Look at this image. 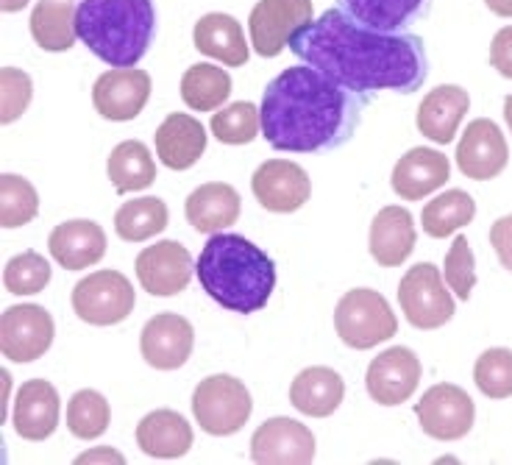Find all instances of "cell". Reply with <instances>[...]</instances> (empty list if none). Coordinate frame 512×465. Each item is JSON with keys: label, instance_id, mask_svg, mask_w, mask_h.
Wrapping results in <instances>:
<instances>
[{"label": "cell", "instance_id": "1", "mask_svg": "<svg viewBox=\"0 0 512 465\" xmlns=\"http://www.w3.org/2000/svg\"><path fill=\"white\" fill-rule=\"evenodd\" d=\"M290 51L365 101L384 90L412 95L429 76L421 37L359 26L343 9H329L301 28L290 39Z\"/></svg>", "mask_w": 512, "mask_h": 465}, {"label": "cell", "instance_id": "2", "mask_svg": "<svg viewBox=\"0 0 512 465\" xmlns=\"http://www.w3.org/2000/svg\"><path fill=\"white\" fill-rule=\"evenodd\" d=\"M365 98L346 90L318 67H287L262 92V137L287 154H318L346 145Z\"/></svg>", "mask_w": 512, "mask_h": 465}, {"label": "cell", "instance_id": "3", "mask_svg": "<svg viewBox=\"0 0 512 465\" xmlns=\"http://www.w3.org/2000/svg\"><path fill=\"white\" fill-rule=\"evenodd\" d=\"M195 273L206 296L240 315L262 310L276 290V262L240 234H209Z\"/></svg>", "mask_w": 512, "mask_h": 465}, {"label": "cell", "instance_id": "4", "mask_svg": "<svg viewBox=\"0 0 512 465\" xmlns=\"http://www.w3.org/2000/svg\"><path fill=\"white\" fill-rule=\"evenodd\" d=\"M76 31L101 62L134 67L156 37L154 0H81Z\"/></svg>", "mask_w": 512, "mask_h": 465}, {"label": "cell", "instance_id": "5", "mask_svg": "<svg viewBox=\"0 0 512 465\" xmlns=\"http://www.w3.org/2000/svg\"><path fill=\"white\" fill-rule=\"evenodd\" d=\"M334 329L348 349L368 351L396 335L398 318L379 290L354 287L334 307Z\"/></svg>", "mask_w": 512, "mask_h": 465}, {"label": "cell", "instance_id": "6", "mask_svg": "<svg viewBox=\"0 0 512 465\" xmlns=\"http://www.w3.org/2000/svg\"><path fill=\"white\" fill-rule=\"evenodd\" d=\"M251 410H254L251 393L237 376L231 374L206 376L192 393L195 424L204 429L206 435H215V438L240 432L248 424Z\"/></svg>", "mask_w": 512, "mask_h": 465}, {"label": "cell", "instance_id": "7", "mask_svg": "<svg viewBox=\"0 0 512 465\" xmlns=\"http://www.w3.org/2000/svg\"><path fill=\"white\" fill-rule=\"evenodd\" d=\"M398 304L410 326L423 332L440 329L454 318V296L448 293L440 268L432 262H418L404 273L398 285Z\"/></svg>", "mask_w": 512, "mask_h": 465}, {"label": "cell", "instance_id": "8", "mask_svg": "<svg viewBox=\"0 0 512 465\" xmlns=\"http://www.w3.org/2000/svg\"><path fill=\"white\" fill-rule=\"evenodd\" d=\"M70 301H73V312L84 323L115 326L131 315L137 296H134L131 282L120 271H98L84 276L73 287Z\"/></svg>", "mask_w": 512, "mask_h": 465}, {"label": "cell", "instance_id": "9", "mask_svg": "<svg viewBox=\"0 0 512 465\" xmlns=\"http://www.w3.org/2000/svg\"><path fill=\"white\" fill-rule=\"evenodd\" d=\"M312 14V0H259L248 17L254 51L262 59L279 56L284 48H290V39L312 23Z\"/></svg>", "mask_w": 512, "mask_h": 465}, {"label": "cell", "instance_id": "10", "mask_svg": "<svg viewBox=\"0 0 512 465\" xmlns=\"http://www.w3.org/2000/svg\"><path fill=\"white\" fill-rule=\"evenodd\" d=\"M56 337L51 312L39 304H17L0 315V354L12 362H34L45 357Z\"/></svg>", "mask_w": 512, "mask_h": 465}, {"label": "cell", "instance_id": "11", "mask_svg": "<svg viewBox=\"0 0 512 465\" xmlns=\"http://www.w3.org/2000/svg\"><path fill=\"white\" fill-rule=\"evenodd\" d=\"M415 415L429 438L451 443L474 429L476 404L460 385L440 382L423 393V399L415 404Z\"/></svg>", "mask_w": 512, "mask_h": 465}, {"label": "cell", "instance_id": "12", "mask_svg": "<svg viewBox=\"0 0 512 465\" xmlns=\"http://www.w3.org/2000/svg\"><path fill=\"white\" fill-rule=\"evenodd\" d=\"M421 360L418 354L404 346L376 354L365 374V388L376 404L382 407H398L412 399V393L421 385Z\"/></svg>", "mask_w": 512, "mask_h": 465}, {"label": "cell", "instance_id": "13", "mask_svg": "<svg viewBox=\"0 0 512 465\" xmlns=\"http://www.w3.org/2000/svg\"><path fill=\"white\" fill-rule=\"evenodd\" d=\"M251 190H254L256 201L268 212L290 215L309 201L312 181H309L307 170L290 159H268L251 176Z\"/></svg>", "mask_w": 512, "mask_h": 465}, {"label": "cell", "instance_id": "14", "mask_svg": "<svg viewBox=\"0 0 512 465\" xmlns=\"http://www.w3.org/2000/svg\"><path fill=\"white\" fill-rule=\"evenodd\" d=\"M192 257L190 248L181 246L176 240H159L154 246L140 251V257L134 262V271L145 293L151 296H179L181 290H187L192 279Z\"/></svg>", "mask_w": 512, "mask_h": 465}, {"label": "cell", "instance_id": "15", "mask_svg": "<svg viewBox=\"0 0 512 465\" xmlns=\"http://www.w3.org/2000/svg\"><path fill=\"white\" fill-rule=\"evenodd\" d=\"M151 98V76L140 67H112L92 87V104L106 120L126 123L140 115Z\"/></svg>", "mask_w": 512, "mask_h": 465}, {"label": "cell", "instance_id": "16", "mask_svg": "<svg viewBox=\"0 0 512 465\" xmlns=\"http://www.w3.org/2000/svg\"><path fill=\"white\" fill-rule=\"evenodd\" d=\"M251 460L259 465H307L315 460V435L295 418H270L251 438Z\"/></svg>", "mask_w": 512, "mask_h": 465}, {"label": "cell", "instance_id": "17", "mask_svg": "<svg viewBox=\"0 0 512 465\" xmlns=\"http://www.w3.org/2000/svg\"><path fill=\"white\" fill-rule=\"evenodd\" d=\"M507 162H510V148L499 126L487 117L468 123V129L462 131L457 143V168L462 176L490 181L507 168Z\"/></svg>", "mask_w": 512, "mask_h": 465}, {"label": "cell", "instance_id": "18", "mask_svg": "<svg viewBox=\"0 0 512 465\" xmlns=\"http://www.w3.org/2000/svg\"><path fill=\"white\" fill-rule=\"evenodd\" d=\"M195 346L192 323L176 312H159L142 326L140 351L156 371H176L190 360Z\"/></svg>", "mask_w": 512, "mask_h": 465}, {"label": "cell", "instance_id": "19", "mask_svg": "<svg viewBox=\"0 0 512 465\" xmlns=\"http://www.w3.org/2000/svg\"><path fill=\"white\" fill-rule=\"evenodd\" d=\"M59 390L48 379H31L17 390L12 424L23 440H48L59 427Z\"/></svg>", "mask_w": 512, "mask_h": 465}, {"label": "cell", "instance_id": "20", "mask_svg": "<svg viewBox=\"0 0 512 465\" xmlns=\"http://www.w3.org/2000/svg\"><path fill=\"white\" fill-rule=\"evenodd\" d=\"M451 176V162L435 148H412L401 156L393 168L390 184L393 193L404 201H423L426 195L440 190Z\"/></svg>", "mask_w": 512, "mask_h": 465}, {"label": "cell", "instance_id": "21", "mask_svg": "<svg viewBox=\"0 0 512 465\" xmlns=\"http://www.w3.org/2000/svg\"><path fill=\"white\" fill-rule=\"evenodd\" d=\"M48 251L64 271H84L106 257V234L95 220H67L51 232Z\"/></svg>", "mask_w": 512, "mask_h": 465}, {"label": "cell", "instance_id": "22", "mask_svg": "<svg viewBox=\"0 0 512 465\" xmlns=\"http://www.w3.org/2000/svg\"><path fill=\"white\" fill-rule=\"evenodd\" d=\"M468 109H471L468 92L457 84H440L418 106V131L437 145L454 143Z\"/></svg>", "mask_w": 512, "mask_h": 465}, {"label": "cell", "instance_id": "23", "mask_svg": "<svg viewBox=\"0 0 512 465\" xmlns=\"http://www.w3.org/2000/svg\"><path fill=\"white\" fill-rule=\"evenodd\" d=\"M243 212V201L237 190L226 181H206L198 190H192L184 215L192 223V229L201 234H218L237 223Z\"/></svg>", "mask_w": 512, "mask_h": 465}, {"label": "cell", "instance_id": "24", "mask_svg": "<svg viewBox=\"0 0 512 465\" xmlns=\"http://www.w3.org/2000/svg\"><path fill=\"white\" fill-rule=\"evenodd\" d=\"M156 156L162 159V165L170 170L192 168L206 151V129L201 120L173 112L162 120V126L156 129Z\"/></svg>", "mask_w": 512, "mask_h": 465}, {"label": "cell", "instance_id": "25", "mask_svg": "<svg viewBox=\"0 0 512 465\" xmlns=\"http://www.w3.org/2000/svg\"><path fill=\"white\" fill-rule=\"evenodd\" d=\"M415 220L404 207H384L371 223V257L382 268H398L415 251Z\"/></svg>", "mask_w": 512, "mask_h": 465}, {"label": "cell", "instance_id": "26", "mask_svg": "<svg viewBox=\"0 0 512 465\" xmlns=\"http://www.w3.org/2000/svg\"><path fill=\"white\" fill-rule=\"evenodd\" d=\"M343 399H346V382L326 365L304 368L290 385V404L309 418H326L337 413Z\"/></svg>", "mask_w": 512, "mask_h": 465}, {"label": "cell", "instance_id": "27", "mask_svg": "<svg viewBox=\"0 0 512 465\" xmlns=\"http://www.w3.org/2000/svg\"><path fill=\"white\" fill-rule=\"evenodd\" d=\"M190 421L176 410H154L137 424V446L156 460H179L192 449Z\"/></svg>", "mask_w": 512, "mask_h": 465}, {"label": "cell", "instance_id": "28", "mask_svg": "<svg viewBox=\"0 0 512 465\" xmlns=\"http://www.w3.org/2000/svg\"><path fill=\"white\" fill-rule=\"evenodd\" d=\"M192 42L195 48L209 56V59H218L226 67H243L248 62V42H245L243 26L231 17V14L212 12L204 14L195 31H192Z\"/></svg>", "mask_w": 512, "mask_h": 465}, {"label": "cell", "instance_id": "29", "mask_svg": "<svg viewBox=\"0 0 512 465\" xmlns=\"http://www.w3.org/2000/svg\"><path fill=\"white\" fill-rule=\"evenodd\" d=\"M429 0H340V9L351 14L359 26L401 34L404 28L426 14Z\"/></svg>", "mask_w": 512, "mask_h": 465}, {"label": "cell", "instance_id": "30", "mask_svg": "<svg viewBox=\"0 0 512 465\" xmlns=\"http://www.w3.org/2000/svg\"><path fill=\"white\" fill-rule=\"evenodd\" d=\"M28 23L31 37L42 51L64 53L76 45V6L67 0H39Z\"/></svg>", "mask_w": 512, "mask_h": 465}, {"label": "cell", "instance_id": "31", "mask_svg": "<svg viewBox=\"0 0 512 465\" xmlns=\"http://www.w3.org/2000/svg\"><path fill=\"white\" fill-rule=\"evenodd\" d=\"M106 173L120 195L140 193L156 181L154 156L140 140H126V143L115 145V151L109 154Z\"/></svg>", "mask_w": 512, "mask_h": 465}, {"label": "cell", "instance_id": "32", "mask_svg": "<svg viewBox=\"0 0 512 465\" xmlns=\"http://www.w3.org/2000/svg\"><path fill=\"white\" fill-rule=\"evenodd\" d=\"M231 76L223 67L215 65H192L181 76V101L190 106L192 112H215L229 101Z\"/></svg>", "mask_w": 512, "mask_h": 465}, {"label": "cell", "instance_id": "33", "mask_svg": "<svg viewBox=\"0 0 512 465\" xmlns=\"http://www.w3.org/2000/svg\"><path fill=\"white\" fill-rule=\"evenodd\" d=\"M170 223V212L162 198H134L126 201L123 207L115 212V232L120 240L126 243H142L148 237L162 234Z\"/></svg>", "mask_w": 512, "mask_h": 465}, {"label": "cell", "instance_id": "34", "mask_svg": "<svg viewBox=\"0 0 512 465\" xmlns=\"http://www.w3.org/2000/svg\"><path fill=\"white\" fill-rule=\"evenodd\" d=\"M476 215V201L465 190H448L429 201L421 212L423 232L435 240H446L451 234L468 226Z\"/></svg>", "mask_w": 512, "mask_h": 465}, {"label": "cell", "instance_id": "35", "mask_svg": "<svg viewBox=\"0 0 512 465\" xmlns=\"http://www.w3.org/2000/svg\"><path fill=\"white\" fill-rule=\"evenodd\" d=\"M39 215V195L34 184L23 176H0V226L20 229Z\"/></svg>", "mask_w": 512, "mask_h": 465}, {"label": "cell", "instance_id": "36", "mask_svg": "<svg viewBox=\"0 0 512 465\" xmlns=\"http://www.w3.org/2000/svg\"><path fill=\"white\" fill-rule=\"evenodd\" d=\"M112 421V407L98 390H78L67 404V429L78 440L101 438Z\"/></svg>", "mask_w": 512, "mask_h": 465}, {"label": "cell", "instance_id": "37", "mask_svg": "<svg viewBox=\"0 0 512 465\" xmlns=\"http://www.w3.org/2000/svg\"><path fill=\"white\" fill-rule=\"evenodd\" d=\"M259 131H262V115L251 101H237L220 109L218 115H212V137L223 145L254 143Z\"/></svg>", "mask_w": 512, "mask_h": 465}, {"label": "cell", "instance_id": "38", "mask_svg": "<svg viewBox=\"0 0 512 465\" xmlns=\"http://www.w3.org/2000/svg\"><path fill=\"white\" fill-rule=\"evenodd\" d=\"M51 282V265L37 251H23L6 262L3 285L14 296H37Z\"/></svg>", "mask_w": 512, "mask_h": 465}, {"label": "cell", "instance_id": "39", "mask_svg": "<svg viewBox=\"0 0 512 465\" xmlns=\"http://www.w3.org/2000/svg\"><path fill=\"white\" fill-rule=\"evenodd\" d=\"M476 388L487 399H510L512 396V351L487 349L474 365Z\"/></svg>", "mask_w": 512, "mask_h": 465}, {"label": "cell", "instance_id": "40", "mask_svg": "<svg viewBox=\"0 0 512 465\" xmlns=\"http://www.w3.org/2000/svg\"><path fill=\"white\" fill-rule=\"evenodd\" d=\"M443 279H446L448 290H454V296L460 301L471 298V290L476 287V259L465 234H457V240L448 248L446 262H443Z\"/></svg>", "mask_w": 512, "mask_h": 465}, {"label": "cell", "instance_id": "41", "mask_svg": "<svg viewBox=\"0 0 512 465\" xmlns=\"http://www.w3.org/2000/svg\"><path fill=\"white\" fill-rule=\"evenodd\" d=\"M34 98V81L20 67H0V123H14Z\"/></svg>", "mask_w": 512, "mask_h": 465}, {"label": "cell", "instance_id": "42", "mask_svg": "<svg viewBox=\"0 0 512 465\" xmlns=\"http://www.w3.org/2000/svg\"><path fill=\"white\" fill-rule=\"evenodd\" d=\"M490 246L499 257L501 268H507L512 273V215H504L493 223L490 229Z\"/></svg>", "mask_w": 512, "mask_h": 465}, {"label": "cell", "instance_id": "43", "mask_svg": "<svg viewBox=\"0 0 512 465\" xmlns=\"http://www.w3.org/2000/svg\"><path fill=\"white\" fill-rule=\"evenodd\" d=\"M490 65L504 78H512V26H504L490 42Z\"/></svg>", "mask_w": 512, "mask_h": 465}, {"label": "cell", "instance_id": "44", "mask_svg": "<svg viewBox=\"0 0 512 465\" xmlns=\"http://www.w3.org/2000/svg\"><path fill=\"white\" fill-rule=\"evenodd\" d=\"M90 460H112V463H126V457L117 452H87V454H81L76 463H90Z\"/></svg>", "mask_w": 512, "mask_h": 465}, {"label": "cell", "instance_id": "45", "mask_svg": "<svg viewBox=\"0 0 512 465\" xmlns=\"http://www.w3.org/2000/svg\"><path fill=\"white\" fill-rule=\"evenodd\" d=\"M487 9L499 17H512V0H485Z\"/></svg>", "mask_w": 512, "mask_h": 465}, {"label": "cell", "instance_id": "46", "mask_svg": "<svg viewBox=\"0 0 512 465\" xmlns=\"http://www.w3.org/2000/svg\"><path fill=\"white\" fill-rule=\"evenodd\" d=\"M28 6V0H0V9L3 12H23Z\"/></svg>", "mask_w": 512, "mask_h": 465}, {"label": "cell", "instance_id": "47", "mask_svg": "<svg viewBox=\"0 0 512 465\" xmlns=\"http://www.w3.org/2000/svg\"><path fill=\"white\" fill-rule=\"evenodd\" d=\"M504 120H507V129L512 134V92L504 98Z\"/></svg>", "mask_w": 512, "mask_h": 465}]
</instances>
